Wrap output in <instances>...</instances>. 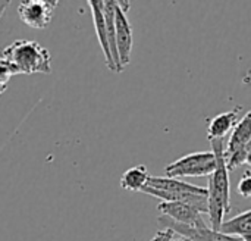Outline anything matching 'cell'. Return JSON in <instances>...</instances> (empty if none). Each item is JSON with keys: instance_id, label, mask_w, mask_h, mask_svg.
Segmentation results:
<instances>
[{"instance_id": "obj_5", "label": "cell", "mask_w": 251, "mask_h": 241, "mask_svg": "<svg viewBox=\"0 0 251 241\" xmlns=\"http://www.w3.org/2000/svg\"><path fill=\"white\" fill-rule=\"evenodd\" d=\"M216 168V159L212 152H196L185 155L165 166L166 178L209 177Z\"/></svg>"}, {"instance_id": "obj_13", "label": "cell", "mask_w": 251, "mask_h": 241, "mask_svg": "<svg viewBox=\"0 0 251 241\" xmlns=\"http://www.w3.org/2000/svg\"><path fill=\"white\" fill-rule=\"evenodd\" d=\"M12 75H13V72H12L10 66L7 65V62L0 59V94H3L6 91L7 82H9Z\"/></svg>"}, {"instance_id": "obj_8", "label": "cell", "mask_w": 251, "mask_h": 241, "mask_svg": "<svg viewBox=\"0 0 251 241\" xmlns=\"http://www.w3.org/2000/svg\"><path fill=\"white\" fill-rule=\"evenodd\" d=\"M157 211L162 214V216H166L176 224H182V225H188V227L206 225L203 214L200 211H197L196 208L187 205V203L160 202L157 205Z\"/></svg>"}, {"instance_id": "obj_15", "label": "cell", "mask_w": 251, "mask_h": 241, "mask_svg": "<svg viewBox=\"0 0 251 241\" xmlns=\"http://www.w3.org/2000/svg\"><path fill=\"white\" fill-rule=\"evenodd\" d=\"M174 236H175L174 231L165 228V230H162V231H157V233L154 234V237L150 241H172Z\"/></svg>"}, {"instance_id": "obj_2", "label": "cell", "mask_w": 251, "mask_h": 241, "mask_svg": "<svg viewBox=\"0 0 251 241\" xmlns=\"http://www.w3.org/2000/svg\"><path fill=\"white\" fill-rule=\"evenodd\" d=\"M0 59L7 62L13 75L51 74L50 52L32 40H16L0 50Z\"/></svg>"}, {"instance_id": "obj_14", "label": "cell", "mask_w": 251, "mask_h": 241, "mask_svg": "<svg viewBox=\"0 0 251 241\" xmlns=\"http://www.w3.org/2000/svg\"><path fill=\"white\" fill-rule=\"evenodd\" d=\"M238 194H241L243 197L249 199L251 196V175L250 171H247L243 178L238 183Z\"/></svg>"}, {"instance_id": "obj_9", "label": "cell", "mask_w": 251, "mask_h": 241, "mask_svg": "<svg viewBox=\"0 0 251 241\" xmlns=\"http://www.w3.org/2000/svg\"><path fill=\"white\" fill-rule=\"evenodd\" d=\"M240 112L241 107H235L232 110L219 113L216 116H213L212 119H209L207 124V138L212 140H224L225 135L232 131V128L237 125L238 118H240Z\"/></svg>"}, {"instance_id": "obj_1", "label": "cell", "mask_w": 251, "mask_h": 241, "mask_svg": "<svg viewBox=\"0 0 251 241\" xmlns=\"http://www.w3.org/2000/svg\"><path fill=\"white\" fill-rule=\"evenodd\" d=\"M212 153L216 159V168L209 175L207 190V215L210 228L218 231L225 216L231 212V187H229V171L226 169L224 149V140H212Z\"/></svg>"}, {"instance_id": "obj_16", "label": "cell", "mask_w": 251, "mask_h": 241, "mask_svg": "<svg viewBox=\"0 0 251 241\" xmlns=\"http://www.w3.org/2000/svg\"><path fill=\"white\" fill-rule=\"evenodd\" d=\"M9 4H10L9 0H0V19H1V16H3V13H4V10L7 9Z\"/></svg>"}, {"instance_id": "obj_12", "label": "cell", "mask_w": 251, "mask_h": 241, "mask_svg": "<svg viewBox=\"0 0 251 241\" xmlns=\"http://www.w3.org/2000/svg\"><path fill=\"white\" fill-rule=\"evenodd\" d=\"M149 172L146 165H137L129 168L121 177V187L126 191H141L143 187L147 184Z\"/></svg>"}, {"instance_id": "obj_7", "label": "cell", "mask_w": 251, "mask_h": 241, "mask_svg": "<svg viewBox=\"0 0 251 241\" xmlns=\"http://www.w3.org/2000/svg\"><path fill=\"white\" fill-rule=\"evenodd\" d=\"M57 0H22L18 6L21 21L35 29H44L51 22Z\"/></svg>"}, {"instance_id": "obj_6", "label": "cell", "mask_w": 251, "mask_h": 241, "mask_svg": "<svg viewBox=\"0 0 251 241\" xmlns=\"http://www.w3.org/2000/svg\"><path fill=\"white\" fill-rule=\"evenodd\" d=\"M129 1H116L115 0V44L118 54V69L116 72H122L125 66L131 62L132 53V28L128 21L126 12L129 9Z\"/></svg>"}, {"instance_id": "obj_4", "label": "cell", "mask_w": 251, "mask_h": 241, "mask_svg": "<svg viewBox=\"0 0 251 241\" xmlns=\"http://www.w3.org/2000/svg\"><path fill=\"white\" fill-rule=\"evenodd\" d=\"M228 171L249 166L251 156V113L247 112L232 128L228 144L224 149Z\"/></svg>"}, {"instance_id": "obj_10", "label": "cell", "mask_w": 251, "mask_h": 241, "mask_svg": "<svg viewBox=\"0 0 251 241\" xmlns=\"http://www.w3.org/2000/svg\"><path fill=\"white\" fill-rule=\"evenodd\" d=\"M218 231L229 237L251 241V211L241 212L231 219H224Z\"/></svg>"}, {"instance_id": "obj_3", "label": "cell", "mask_w": 251, "mask_h": 241, "mask_svg": "<svg viewBox=\"0 0 251 241\" xmlns=\"http://www.w3.org/2000/svg\"><path fill=\"white\" fill-rule=\"evenodd\" d=\"M146 194L160 199L162 202L187 203L203 215H207V190L206 187L193 186L190 183L166 178V177H149L147 184L141 190Z\"/></svg>"}, {"instance_id": "obj_11", "label": "cell", "mask_w": 251, "mask_h": 241, "mask_svg": "<svg viewBox=\"0 0 251 241\" xmlns=\"http://www.w3.org/2000/svg\"><path fill=\"white\" fill-rule=\"evenodd\" d=\"M88 4H90L91 12H93V22H94L99 44H100V47L103 50V54H104L106 65H107V68L110 71L115 72V63H113V59H112V54H110V47H109L107 35H106V24H104L103 12H101V3L97 1V0H90Z\"/></svg>"}]
</instances>
